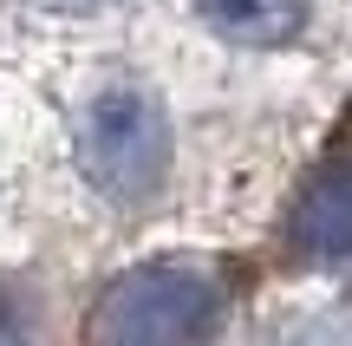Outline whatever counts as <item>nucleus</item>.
Returning a JSON list of instances; mask_svg holds the SVG:
<instances>
[{"mask_svg": "<svg viewBox=\"0 0 352 346\" xmlns=\"http://www.w3.org/2000/svg\"><path fill=\"white\" fill-rule=\"evenodd\" d=\"M228 288L202 261H144L98 294L85 334L98 346H183L215 334Z\"/></svg>", "mask_w": 352, "mask_h": 346, "instance_id": "obj_2", "label": "nucleus"}, {"mask_svg": "<svg viewBox=\"0 0 352 346\" xmlns=\"http://www.w3.org/2000/svg\"><path fill=\"white\" fill-rule=\"evenodd\" d=\"M287 242L300 261H352V157H333L300 183L287 209Z\"/></svg>", "mask_w": 352, "mask_h": 346, "instance_id": "obj_3", "label": "nucleus"}, {"mask_svg": "<svg viewBox=\"0 0 352 346\" xmlns=\"http://www.w3.org/2000/svg\"><path fill=\"white\" fill-rule=\"evenodd\" d=\"M33 7H46V13H98L111 0H33Z\"/></svg>", "mask_w": 352, "mask_h": 346, "instance_id": "obj_6", "label": "nucleus"}, {"mask_svg": "<svg viewBox=\"0 0 352 346\" xmlns=\"http://www.w3.org/2000/svg\"><path fill=\"white\" fill-rule=\"evenodd\" d=\"M72 157L104 203H151L170 177V118L144 78H104L72 125Z\"/></svg>", "mask_w": 352, "mask_h": 346, "instance_id": "obj_1", "label": "nucleus"}, {"mask_svg": "<svg viewBox=\"0 0 352 346\" xmlns=\"http://www.w3.org/2000/svg\"><path fill=\"white\" fill-rule=\"evenodd\" d=\"M189 7L228 46H287L307 26V0H189Z\"/></svg>", "mask_w": 352, "mask_h": 346, "instance_id": "obj_4", "label": "nucleus"}, {"mask_svg": "<svg viewBox=\"0 0 352 346\" xmlns=\"http://www.w3.org/2000/svg\"><path fill=\"white\" fill-rule=\"evenodd\" d=\"M20 334H33V314L13 288H0V340H20Z\"/></svg>", "mask_w": 352, "mask_h": 346, "instance_id": "obj_5", "label": "nucleus"}]
</instances>
